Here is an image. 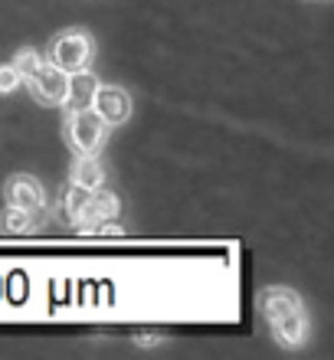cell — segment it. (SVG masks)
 <instances>
[{"instance_id": "8", "label": "cell", "mask_w": 334, "mask_h": 360, "mask_svg": "<svg viewBox=\"0 0 334 360\" xmlns=\"http://www.w3.org/2000/svg\"><path fill=\"white\" fill-rule=\"evenodd\" d=\"M256 304H259V314H262L266 321H276V318H282V314L302 308V298H298V292L285 288V285H269V288L259 292Z\"/></svg>"}, {"instance_id": "14", "label": "cell", "mask_w": 334, "mask_h": 360, "mask_svg": "<svg viewBox=\"0 0 334 360\" xmlns=\"http://www.w3.org/2000/svg\"><path fill=\"white\" fill-rule=\"evenodd\" d=\"M20 82H23V79H20L17 69L10 66V63H4V66H0V95H13L20 89Z\"/></svg>"}, {"instance_id": "1", "label": "cell", "mask_w": 334, "mask_h": 360, "mask_svg": "<svg viewBox=\"0 0 334 360\" xmlns=\"http://www.w3.org/2000/svg\"><path fill=\"white\" fill-rule=\"evenodd\" d=\"M92 56H96V39L82 27L59 30L46 46V59L63 72H76V69L92 66Z\"/></svg>"}, {"instance_id": "3", "label": "cell", "mask_w": 334, "mask_h": 360, "mask_svg": "<svg viewBox=\"0 0 334 360\" xmlns=\"http://www.w3.org/2000/svg\"><path fill=\"white\" fill-rule=\"evenodd\" d=\"M23 82H27V89L33 92V98H37L39 105H53V108H59L63 98H66L69 72H63V69H56L49 59H43V63L33 69V76L23 79Z\"/></svg>"}, {"instance_id": "4", "label": "cell", "mask_w": 334, "mask_h": 360, "mask_svg": "<svg viewBox=\"0 0 334 360\" xmlns=\"http://www.w3.org/2000/svg\"><path fill=\"white\" fill-rule=\"evenodd\" d=\"M92 108H96V115L108 124V128H115V124H124L128 118H131L134 102L122 86H105V82H98L96 98H92Z\"/></svg>"}, {"instance_id": "6", "label": "cell", "mask_w": 334, "mask_h": 360, "mask_svg": "<svg viewBox=\"0 0 334 360\" xmlns=\"http://www.w3.org/2000/svg\"><path fill=\"white\" fill-rule=\"evenodd\" d=\"M4 200H7V207H20L30 210V213H43V207H46L43 184L37 177H30V174H13L4 184Z\"/></svg>"}, {"instance_id": "2", "label": "cell", "mask_w": 334, "mask_h": 360, "mask_svg": "<svg viewBox=\"0 0 334 360\" xmlns=\"http://www.w3.org/2000/svg\"><path fill=\"white\" fill-rule=\"evenodd\" d=\"M63 131H66V141L76 154H98L105 148L112 128L98 118L96 108H79V112L63 115Z\"/></svg>"}, {"instance_id": "5", "label": "cell", "mask_w": 334, "mask_h": 360, "mask_svg": "<svg viewBox=\"0 0 334 360\" xmlns=\"http://www.w3.org/2000/svg\"><path fill=\"white\" fill-rule=\"evenodd\" d=\"M122 213V200L115 197L112 190L98 187V190H89L86 197V207H82V217H79V233H96V226L108 223V219H118Z\"/></svg>"}, {"instance_id": "7", "label": "cell", "mask_w": 334, "mask_h": 360, "mask_svg": "<svg viewBox=\"0 0 334 360\" xmlns=\"http://www.w3.org/2000/svg\"><path fill=\"white\" fill-rule=\"evenodd\" d=\"M98 89V76L92 69H76L69 72V86H66V98H63V112H79V108H92V98H96Z\"/></svg>"}, {"instance_id": "11", "label": "cell", "mask_w": 334, "mask_h": 360, "mask_svg": "<svg viewBox=\"0 0 334 360\" xmlns=\"http://www.w3.org/2000/svg\"><path fill=\"white\" fill-rule=\"evenodd\" d=\"M39 213H30V210L20 207H4L0 210V229L4 233H13V236H23V233H33Z\"/></svg>"}, {"instance_id": "13", "label": "cell", "mask_w": 334, "mask_h": 360, "mask_svg": "<svg viewBox=\"0 0 334 360\" xmlns=\"http://www.w3.org/2000/svg\"><path fill=\"white\" fill-rule=\"evenodd\" d=\"M43 59H46V56H43L39 49L23 46V49H17V56H13V63H10V66L20 72V79H30V76H33V69H37Z\"/></svg>"}, {"instance_id": "9", "label": "cell", "mask_w": 334, "mask_h": 360, "mask_svg": "<svg viewBox=\"0 0 334 360\" xmlns=\"http://www.w3.org/2000/svg\"><path fill=\"white\" fill-rule=\"evenodd\" d=\"M272 324V334H276V341L282 344V347H288V351H298L302 344L308 341V314L305 308H295V311L282 314V318H276Z\"/></svg>"}, {"instance_id": "12", "label": "cell", "mask_w": 334, "mask_h": 360, "mask_svg": "<svg viewBox=\"0 0 334 360\" xmlns=\"http://www.w3.org/2000/svg\"><path fill=\"white\" fill-rule=\"evenodd\" d=\"M86 197H89V190H82V187H72L69 184V190H66V197H63V217L76 226L79 223V217H82V207H86Z\"/></svg>"}, {"instance_id": "10", "label": "cell", "mask_w": 334, "mask_h": 360, "mask_svg": "<svg viewBox=\"0 0 334 360\" xmlns=\"http://www.w3.org/2000/svg\"><path fill=\"white\" fill-rule=\"evenodd\" d=\"M69 184L82 190L105 187V167L98 161V154H76V161L69 167Z\"/></svg>"}]
</instances>
